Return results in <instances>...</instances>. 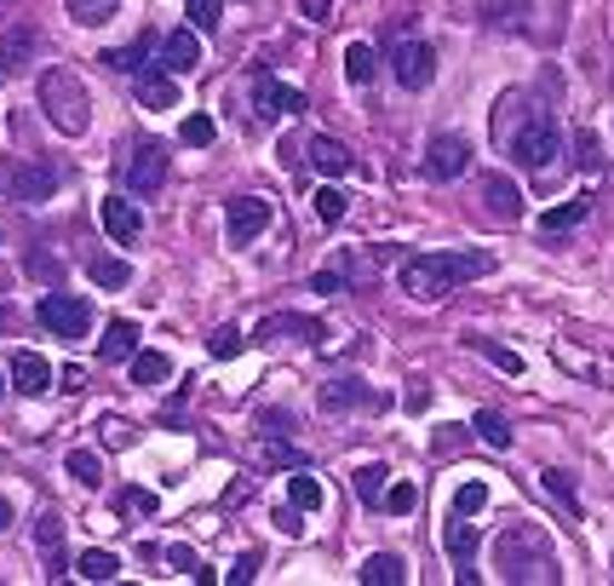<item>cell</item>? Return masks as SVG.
<instances>
[{"mask_svg": "<svg viewBox=\"0 0 614 586\" xmlns=\"http://www.w3.org/2000/svg\"><path fill=\"white\" fill-rule=\"evenodd\" d=\"M489 270H494L489 254H425V259L402 265V288L414 299H425V305H436V299L460 294L465 282H476V276H489Z\"/></svg>", "mask_w": 614, "mask_h": 586, "instance_id": "cell-1", "label": "cell"}, {"mask_svg": "<svg viewBox=\"0 0 614 586\" xmlns=\"http://www.w3.org/2000/svg\"><path fill=\"white\" fill-rule=\"evenodd\" d=\"M41 110H47V121H52L63 138H81L87 121H92L87 81L76 76V69H47V76H41Z\"/></svg>", "mask_w": 614, "mask_h": 586, "instance_id": "cell-2", "label": "cell"}, {"mask_svg": "<svg viewBox=\"0 0 614 586\" xmlns=\"http://www.w3.org/2000/svg\"><path fill=\"white\" fill-rule=\"evenodd\" d=\"M494 558H500V575H505V580H545V586L557 580V558H552V546H545V535H540L534 524L505 529L500 546H494Z\"/></svg>", "mask_w": 614, "mask_h": 586, "instance_id": "cell-3", "label": "cell"}, {"mask_svg": "<svg viewBox=\"0 0 614 586\" xmlns=\"http://www.w3.org/2000/svg\"><path fill=\"white\" fill-rule=\"evenodd\" d=\"M511 156H517L523 167H534V172L552 167V161L563 156V127H557V116H552V110H529L523 127L511 132Z\"/></svg>", "mask_w": 614, "mask_h": 586, "instance_id": "cell-4", "label": "cell"}, {"mask_svg": "<svg viewBox=\"0 0 614 586\" xmlns=\"http://www.w3.org/2000/svg\"><path fill=\"white\" fill-rule=\"evenodd\" d=\"M36 317H41V328L58 334V339H87V334H92V305L76 299V294H47V299L36 305Z\"/></svg>", "mask_w": 614, "mask_h": 586, "instance_id": "cell-5", "label": "cell"}, {"mask_svg": "<svg viewBox=\"0 0 614 586\" xmlns=\"http://www.w3.org/2000/svg\"><path fill=\"white\" fill-rule=\"evenodd\" d=\"M248 339H253V345H282V339H293V345H322V322H316V317H299V310H276V317H264Z\"/></svg>", "mask_w": 614, "mask_h": 586, "instance_id": "cell-6", "label": "cell"}, {"mask_svg": "<svg viewBox=\"0 0 614 586\" xmlns=\"http://www.w3.org/2000/svg\"><path fill=\"white\" fill-rule=\"evenodd\" d=\"M391 76H396L407 92L431 87V76H436V52H431L425 41H396V47H391Z\"/></svg>", "mask_w": 614, "mask_h": 586, "instance_id": "cell-7", "label": "cell"}, {"mask_svg": "<svg viewBox=\"0 0 614 586\" xmlns=\"http://www.w3.org/2000/svg\"><path fill=\"white\" fill-rule=\"evenodd\" d=\"M264 225H270V201L264 196H230L224 201V230H230L235 248H248Z\"/></svg>", "mask_w": 614, "mask_h": 586, "instance_id": "cell-8", "label": "cell"}, {"mask_svg": "<svg viewBox=\"0 0 614 586\" xmlns=\"http://www.w3.org/2000/svg\"><path fill=\"white\" fill-rule=\"evenodd\" d=\"M253 116H259V121L304 116V92H299V87H282L276 76H259V87H253Z\"/></svg>", "mask_w": 614, "mask_h": 586, "instance_id": "cell-9", "label": "cell"}, {"mask_svg": "<svg viewBox=\"0 0 614 586\" xmlns=\"http://www.w3.org/2000/svg\"><path fill=\"white\" fill-rule=\"evenodd\" d=\"M465 167H471V145H465V138H454V132L431 138V150H425V179L449 185V179H460Z\"/></svg>", "mask_w": 614, "mask_h": 586, "instance_id": "cell-10", "label": "cell"}, {"mask_svg": "<svg viewBox=\"0 0 614 586\" xmlns=\"http://www.w3.org/2000/svg\"><path fill=\"white\" fill-rule=\"evenodd\" d=\"M161 179H167V150L161 145H139V150L127 156V185L139 190V196H155Z\"/></svg>", "mask_w": 614, "mask_h": 586, "instance_id": "cell-11", "label": "cell"}, {"mask_svg": "<svg viewBox=\"0 0 614 586\" xmlns=\"http://www.w3.org/2000/svg\"><path fill=\"white\" fill-rule=\"evenodd\" d=\"M98 219H104V230L121 241V248H132V241L144 236V213L127 196H104V201H98Z\"/></svg>", "mask_w": 614, "mask_h": 586, "instance_id": "cell-12", "label": "cell"}, {"mask_svg": "<svg viewBox=\"0 0 614 586\" xmlns=\"http://www.w3.org/2000/svg\"><path fill=\"white\" fill-rule=\"evenodd\" d=\"M52 190H58V167L52 161H23L18 172H12V201H52Z\"/></svg>", "mask_w": 614, "mask_h": 586, "instance_id": "cell-13", "label": "cell"}, {"mask_svg": "<svg viewBox=\"0 0 614 586\" xmlns=\"http://www.w3.org/2000/svg\"><path fill=\"white\" fill-rule=\"evenodd\" d=\"M322 408H328V414H345V408H391V397L368 391L362 379H328V386H322Z\"/></svg>", "mask_w": 614, "mask_h": 586, "instance_id": "cell-14", "label": "cell"}, {"mask_svg": "<svg viewBox=\"0 0 614 586\" xmlns=\"http://www.w3.org/2000/svg\"><path fill=\"white\" fill-rule=\"evenodd\" d=\"M161 69L167 76H190V69H201V41H195V29H173L161 41Z\"/></svg>", "mask_w": 614, "mask_h": 586, "instance_id": "cell-15", "label": "cell"}, {"mask_svg": "<svg viewBox=\"0 0 614 586\" xmlns=\"http://www.w3.org/2000/svg\"><path fill=\"white\" fill-rule=\"evenodd\" d=\"M12 386H18L23 397L52 391V368H47V357H36V351H12Z\"/></svg>", "mask_w": 614, "mask_h": 586, "instance_id": "cell-16", "label": "cell"}, {"mask_svg": "<svg viewBox=\"0 0 614 586\" xmlns=\"http://www.w3.org/2000/svg\"><path fill=\"white\" fill-rule=\"evenodd\" d=\"M483 196L494 207V219H523V190L505 179V172H483Z\"/></svg>", "mask_w": 614, "mask_h": 586, "instance_id": "cell-17", "label": "cell"}, {"mask_svg": "<svg viewBox=\"0 0 614 586\" xmlns=\"http://www.w3.org/2000/svg\"><path fill=\"white\" fill-rule=\"evenodd\" d=\"M304 156H311V167H316V172H328V179H339V172H351V167H356V156H351L345 145H339V138H328V132H322V138H311V150H304Z\"/></svg>", "mask_w": 614, "mask_h": 586, "instance_id": "cell-18", "label": "cell"}, {"mask_svg": "<svg viewBox=\"0 0 614 586\" xmlns=\"http://www.w3.org/2000/svg\"><path fill=\"white\" fill-rule=\"evenodd\" d=\"M356 580H362V586H402V580H407V564L396 558V552H373V558L356 569Z\"/></svg>", "mask_w": 614, "mask_h": 586, "instance_id": "cell-19", "label": "cell"}, {"mask_svg": "<svg viewBox=\"0 0 614 586\" xmlns=\"http://www.w3.org/2000/svg\"><path fill=\"white\" fill-rule=\"evenodd\" d=\"M139 103H144V110H173V103H179V81L144 69V76H139Z\"/></svg>", "mask_w": 614, "mask_h": 586, "instance_id": "cell-20", "label": "cell"}, {"mask_svg": "<svg viewBox=\"0 0 614 586\" xmlns=\"http://www.w3.org/2000/svg\"><path fill=\"white\" fill-rule=\"evenodd\" d=\"M132 351H139V328L132 322H110V334L98 339V357L104 362H132Z\"/></svg>", "mask_w": 614, "mask_h": 586, "instance_id": "cell-21", "label": "cell"}, {"mask_svg": "<svg viewBox=\"0 0 614 586\" xmlns=\"http://www.w3.org/2000/svg\"><path fill=\"white\" fill-rule=\"evenodd\" d=\"M36 546L47 552V564H52L47 575L58 580V575H63V558H58V546H63V517H58V511H41V524H36Z\"/></svg>", "mask_w": 614, "mask_h": 586, "instance_id": "cell-22", "label": "cell"}, {"mask_svg": "<svg viewBox=\"0 0 614 586\" xmlns=\"http://www.w3.org/2000/svg\"><path fill=\"white\" fill-rule=\"evenodd\" d=\"M132 379H139V386H167V379H173V362H167L161 351H132Z\"/></svg>", "mask_w": 614, "mask_h": 586, "instance_id": "cell-23", "label": "cell"}, {"mask_svg": "<svg viewBox=\"0 0 614 586\" xmlns=\"http://www.w3.org/2000/svg\"><path fill=\"white\" fill-rule=\"evenodd\" d=\"M586 213H592V201L574 196V201H563V207H545V213H540V230H552V236H557V230H574Z\"/></svg>", "mask_w": 614, "mask_h": 586, "instance_id": "cell-24", "label": "cell"}, {"mask_svg": "<svg viewBox=\"0 0 614 586\" xmlns=\"http://www.w3.org/2000/svg\"><path fill=\"white\" fill-rule=\"evenodd\" d=\"M155 41H150V34H144V41L139 47H121V52H104V58H98V63H104V69H115V76H139V69H144V52H150Z\"/></svg>", "mask_w": 614, "mask_h": 586, "instance_id": "cell-25", "label": "cell"}, {"mask_svg": "<svg viewBox=\"0 0 614 586\" xmlns=\"http://www.w3.org/2000/svg\"><path fill=\"white\" fill-rule=\"evenodd\" d=\"M98 443H104V448H132V443H139V426L121 420V414H104V420H98Z\"/></svg>", "mask_w": 614, "mask_h": 586, "instance_id": "cell-26", "label": "cell"}, {"mask_svg": "<svg viewBox=\"0 0 614 586\" xmlns=\"http://www.w3.org/2000/svg\"><path fill=\"white\" fill-rule=\"evenodd\" d=\"M471 431H476V437H483L489 448H511V426L500 420V414H494V408H476V420H471Z\"/></svg>", "mask_w": 614, "mask_h": 586, "instance_id": "cell-27", "label": "cell"}, {"mask_svg": "<svg viewBox=\"0 0 614 586\" xmlns=\"http://www.w3.org/2000/svg\"><path fill=\"white\" fill-rule=\"evenodd\" d=\"M385 489H391V471H385V466H362V471H356V495H362V506H380Z\"/></svg>", "mask_w": 614, "mask_h": 586, "instance_id": "cell-28", "label": "cell"}, {"mask_svg": "<svg viewBox=\"0 0 614 586\" xmlns=\"http://www.w3.org/2000/svg\"><path fill=\"white\" fill-rule=\"evenodd\" d=\"M442 546H449V558H454V564H471V558H476V529H471L465 517H460V524H449V535H442Z\"/></svg>", "mask_w": 614, "mask_h": 586, "instance_id": "cell-29", "label": "cell"}, {"mask_svg": "<svg viewBox=\"0 0 614 586\" xmlns=\"http://www.w3.org/2000/svg\"><path fill=\"white\" fill-rule=\"evenodd\" d=\"M76 569H81L87 580H115V575H121V558H115V552H98V546H92V552H81Z\"/></svg>", "mask_w": 614, "mask_h": 586, "instance_id": "cell-30", "label": "cell"}, {"mask_svg": "<svg viewBox=\"0 0 614 586\" xmlns=\"http://www.w3.org/2000/svg\"><path fill=\"white\" fill-rule=\"evenodd\" d=\"M288 500H293L299 511H316V506H322V483L304 477V466H299V477H288Z\"/></svg>", "mask_w": 614, "mask_h": 586, "instance_id": "cell-31", "label": "cell"}, {"mask_svg": "<svg viewBox=\"0 0 614 586\" xmlns=\"http://www.w3.org/2000/svg\"><path fill=\"white\" fill-rule=\"evenodd\" d=\"M373 69H380V58H373L368 41H356V47L345 52V76H351L356 87H368V81H373Z\"/></svg>", "mask_w": 614, "mask_h": 586, "instance_id": "cell-32", "label": "cell"}, {"mask_svg": "<svg viewBox=\"0 0 614 586\" xmlns=\"http://www.w3.org/2000/svg\"><path fill=\"white\" fill-rule=\"evenodd\" d=\"M345 213H351V196L339 190V185L316 190V219H322V225H339V219H345Z\"/></svg>", "mask_w": 614, "mask_h": 586, "instance_id": "cell-33", "label": "cell"}, {"mask_svg": "<svg viewBox=\"0 0 614 586\" xmlns=\"http://www.w3.org/2000/svg\"><path fill=\"white\" fill-rule=\"evenodd\" d=\"M476 12H483V23H494V29H511L523 18V0H476Z\"/></svg>", "mask_w": 614, "mask_h": 586, "instance_id": "cell-34", "label": "cell"}, {"mask_svg": "<svg viewBox=\"0 0 614 586\" xmlns=\"http://www.w3.org/2000/svg\"><path fill=\"white\" fill-rule=\"evenodd\" d=\"M70 477L81 483V489H98V483H104V466H98L92 448H76V455H70Z\"/></svg>", "mask_w": 614, "mask_h": 586, "instance_id": "cell-35", "label": "cell"}, {"mask_svg": "<svg viewBox=\"0 0 614 586\" xmlns=\"http://www.w3.org/2000/svg\"><path fill=\"white\" fill-rule=\"evenodd\" d=\"M115 7H121V0H70V18L92 29V23H110V18H115Z\"/></svg>", "mask_w": 614, "mask_h": 586, "instance_id": "cell-36", "label": "cell"}, {"mask_svg": "<svg viewBox=\"0 0 614 586\" xmlns=\"http://www.w3.org/2000/svg\"><path fill=\"white\" fill-rule=\"evenodd\" d=\"M92 282L98 288H127L132 282V265L127 259H92Z\"/></svg>", "mask_w": 614, "mask_h": 586, "instance_id": "cell-37", "label": "cell"}, {"mask_svg": "<svg viewBox=\"0 0 614 586\" xmlns=\"http://www.w3.org/2000/svg\"><path fill=\"white\" fill-rule=\"evenodd\" d=\"M184 12H190V29H195V34H213L219 18H224V0H190Z\"/></svg>", "mask_w": 614, "mask_h": 586, "instance_id": "cell-38", "label": "cell"}, {"mask_svg": "<svg viewBox=\"0 0 614 586\" xmlns=\"http://www.w3.org/2000/svg\"><path fill=\"white\" fill-rule=\"evenodd\" d=\"M489 506V483H460V495H454V517H476Z\"/></svg>", "mask_w": 614, "mask_h": 586, "instance_id": "cell-39", "label": "cell"}, {"mask_svg": "<svg viewBox=\"0 0 614 586\" xmlns=\"http://www.w3.org/2000/svg\"><path fill=\"white\" fill-rule=\"evenodd\" d=\"M242 345H248V334H242V328H219V334L208 339V351H213L219 362H230V357H242Z\"/></svg>", "mask_w": 614, "mask_h": 586, "instance_id": "cell-40", "label": "cell"}, {"mask_svg": "<svg viewBox=\"0 0 614 586\" xmlns=\"http://www.w3.org/2000/svg\"><path fill=\"white\" fill-rule=\"evenodd\" d=\"M380 506H385V511H396V517H407V511L420 506V489H414V483H391Z\"/></svg>", "mask_w": 614, "mask_h": 586, "instance_id": "cell-41", "label": "cell"}, {"mask_svg": "<svg viewBox=\"0 0 614 586\" xmlns=\"http://www.w3.org/2000/svg\"><path fill=\"white\" fill-rule=\"evenodd\" d=\"M540 483L552 489V500H563L568 511H580V495H574V477L568 471H540Z\"/></svg>", "mask_w": 614, "mask_h": 586, "instance_id": "cell-42", "label": "cell"}, {"mask_svg": "<svg viewBox=\"0 0 614 586\" xmlns=\"http://www.w3.org/2000/svg\"><path fill=\"white\" fill-rule=\"evenodd\" d=\"M213 132H219L213 116H190V121L179 127V138H184V145H195V150H208V145H213Z\"/></svg>", "mask_w": 614, "mask_h": 586, "instance_id": "cell-43", "label": "cell"}, {"mask_svg": "<svg viewBox=\"0 0 614 586\" xmlns=\"http://www.w3.org/2000/svg\"><path fill=\"white\" fill-rule=\"evenodd\" d=\"M476 345V351H483L494 368H505V374H523V357L517 351H505V345H494V339H471Z\"/></svg>", "mask_w": 614, "mask_h": 586, "instance_id": "cell-44", "label": "cell"}, {"mask_svg": "<svg viewBox=\"0 0 614 586\" xmlns=\"http://www.w3.org/2000/svg\"><path fill=\"white\" fill-rule=\"evenodd\" d=\"M167 558H173V564H179V569H184L190 580H213L208 569H201V558H195V552H190V546H167Z\"/></svg>", "mask_w": 614, "mask_h": 586, "instance_id": "cell-45", "label": "cell"}, {"mask_svg": "<svg viewBox=\"0 0 614 586\" xmlns=\"http://www.w3.org/2000/svg\"><path fill=\"white\" fill-rule=\"evenodd\" d=\"M264 455H270V460H276V466H288V471H293V466H304V455H299V448L276 443V431H270V437H264Z\"/></svg>", "mask_w": 614, "mask_h": 586, "instance_id": "cell-46", "label": "cell"}, {"mask_svg": "<svg viewBox=\"0 0 614 586\" xmlns=\"http://www.w3.org/2000/svg\"><path fill=\"white\" fill-rule=\"evenodd\" d=\"M253 575H259V552H242V558L230 564V575H224V580H230V586H248Z\"/></svg>", "mask_w": 614, "mask_h": 586, "instance_id": "cell-47", "label": "cell"}, {"mask_svg": "<svg viewBox=\"0 0 614 586\" xmlns=\"http://www.w3.org/2000/svg\"><path fill=\"white\" fill-rule=\"evenodd\" d=\"M115 506H121V511H155V495H150V489H121Z\"/></svg>", "mask_w": 614, "mask_h": 586, "instance_id": "cell-48", "label": "cell"}, {"mask_svg": "<svg viewBox=\"0 0 614 586\" xmlns=\"http://www.w3.org/2000/svg\"><path fill=\"white\" fill-rule=\"evenodd\" d=\"M29 270H36V276H41V282H58V276H63L52 254H29Z\"/></svg>", "mask_w": 614, "mask_h": 586, "instance_id": "cell-49", "label": "cell"}, {"mask_svg": "<svg viewBox=\"0 0 614 586\" xmlns=\"http://www.w3.org/2000/svg\"><path fill=\"white\" fill-rule=\"evenodd\" d=\"M276 529H282V535H299V529H304V511H299V506H282V511H276Z\"/></svg>", "mask_w": 614, "mask_h": 586, "instance_id": "cell-50", "label": "cell"}, {"mask_svg": "<svg viewBox=\"0 0 614 586\" xmlns=\"http://www.w3.org/2000/svg\"><path fill=\"white\" fill-rule=\"evenodd\" d=\"M299 12L311 18V23H328V12H333V0H299Z\"/></svg>", "mask_w": 614, "mask_h": 586, "instance_id": "cell-51", "label": "cell"}, {"mask_svg": "<svg viewBox=\"0 0 614 586\" xmlns=\"http://www.w3.org/2000/svg\"><path fill=\"white\" fill-rule=\"evenodd\" d=\"M316 294H345V276H339V270H316Z\"/></svg>", "mask_w": 614, "mask_h": 586, "instance_id": "cell-52", "label": "cell"}, {"mask_svg": "<svg viewBox=\"0 0 614 586\" xmlns=\"http://www.w3.org/2000/svg\"><path fill=\"white\" fill-rule=\"evenodd\" d=\"M580 161H586V167H603V156H597V138H592V132H580Z\"/></svg>", "mask_w": 614, "mask_h": 586, "instance_id": "cell-53", "label": "cell"}, {"mask_svg": "<svg viewBox=\"0 0 614 586\" xmlns=\"http://www.w3.org/2000/svg\"><path fill=\"white\" fill-rule=\"evenodd\" d=\"M63 391H87V368H76V362L63 368Z\"/></svg>", "mask_w": 614, "mask_h": 586, "instance_id": "cell-54", "label": "cell"}, {"mask_svg": "<svg viewBox=\"0 0 614 586\" xmlns=\"http://www.w3.org/2000/svg\"><path fill=\"white\" fill-rule=\"evenodd\" d=\"M7 524H12V506H7V500H0V529H7Z\"/></svg>", "mask_w": 614, "mask_h": 586, "instance_id": "cell-55", "label": "cell"}, {"mask_svg": "<svg viewBox=\"0 0 614 586\" xmlns=\"http://www.w3.org/2000/svg\"><path fill=\"white\" fill-rule=\"evenodd\" d=\"M7 328H12V310H7V305H0V334H7Z\"/></svg>", "mask_w": 614, "mask_h": 586, "instance_id": "cell-56", "label": "cell"}, {"mask_svg": "<svg viewBox=\"0 0 614 586\" xmlns=\"http://www.w3.org/2000/svg\"><path fill=\"white\" fill-rule=\"evenodd\" d=\"M0 397H7V374H0Z\"/></svg>", "mask_w": 614, "mask_h": 586, "instance_id": "cell-57", "label": "cell"}, {"mask_svg": "<svg viewBox=\"0 0 614 586\" xmlns=\"http://www.w3.org/2000/svg\"><path fill=\"white\" fill-rule=\"evenodd\" d=\"M0 7H12V0H0Z\"/></svg>", "mask_w": 614, "mask_h": 586, "instance_id": "cell-58", "label": "cell"}]
</instances>
